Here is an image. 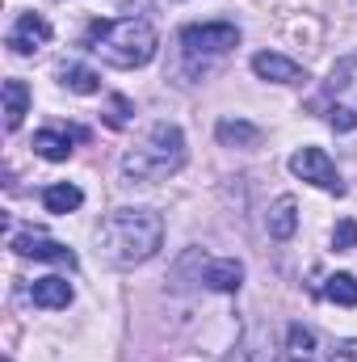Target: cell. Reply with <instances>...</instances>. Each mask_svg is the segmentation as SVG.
<instances>
[{"label":"cell","mask_w":357,"mask_h":362,"mask_svg":"<svg viewBox=\"0 0 357 362\" xmlns=\"http://www.w3.org/2000/svg\"><path fill=\"white\" fill-rule=\"evenodd\" d=\"M202 282H206L210 291H223V295H231V291H240V282H244V266H240L236 257L210 262V266L202 270Z\"/></svg>","instance_id":"8fae6325"},{"label":"cell","mask_w":357,"mask_h":362,"mask_svg":"<svg viewBox=\"0 0 357 362\" xmlns=\"http://www.w3.org/2000/svg\"><path fill=\"white\" fill-rule=\"evenodd\" d=\"M328 122H332L337 131H353L357 114H353V110H345V105H332V110H328Z\"/></svg>","instance_id":"44dd1931"},{"label":"cell","mask_w":357,"mask_h":362,"mask_svg":"<svg viewBox=\"0 0 357 362\" xmlns=\"http://www.w3.org/2000/svg\"><path fill=\"white\" fill-rule=\"evenodd\" d=\"M324 295H328L332 303H341V308H357V278L353 274H332V278L324 282Z\"/></svg>","instance_id":"ac0fdd59"},{"label":"cell","mask_w":357,"mask_h":362,"mask_svg":"<svg viewBox=\"0 0 357 362\" xmlns=\"http://www.w3.org/2000/svg\"><path fill=\"white\" fill-rule=\"evenodd\" d=\"M315 358V333L303 325H290V362H311Z\"/></svg>","instance_id":"d6986e66"},{"label":"cell","mask_w":357,"mask_h":362,"mask_svg":"<svg viewBox=\"0 0 357 362\" xmlns=\"http://www.w3.org/2000/svg\"><path fill=\"white\" fill-rule=\"evenodd\" d=\"M13 253L21 257H34V262H59V266H76V253L59 240H47V236H13Z\"/></svg>","instance_id":"52a82bcc"},{"label":"cell","mask_w":357,"mask_h":362,"mask_svg":"<svg viewBox=\"0 0 357 362\" xmlns=\"http://www.w3.org/2000/svg\"><path fill=\"white\" fill-rule=\"evenodd\" d=\"M181 47L189 55H223L231 47H240V30L231 21H206V25H185L181 30Z\"/></svg>","instance_id":"277c9868"},{"label":"cell","mask_w":357,"mask_h":362,"mask_svg":"<svg viewBox=\"0 0 357 362\" xmlns=\"http://www.w3.org/2000/svg\"><path fill=\"white\" fill-rule=\"evenodd\" d=\"M47 42H51V21H47L42 13H21V17L13 21V30H8L13 55H34V51L47 47Z\"/></svg>","instance_id":"8992f818"},{"label":"cell","mask_w":357,"mask_h":362,"mask_svg":"<svg viewBox=\"0 0 357 362\" xmlns=\"http://www.w3.org/2000/svg\"><path fill=\"white\" fill-rule=\"evenodd\" d=\"M89 47L114 68H143L156 55V30L143 17L97 21L89 30Z\"/></svg>","instance_id":"3957f363"},{"label":"cell","mask_w":357,"mask_h":362,"mask_svg":"<svg viewBox=\"0 0 357 362\" xmlns=\"http://www.w3.org/2000/svg\"><path fill=\"white\" fill-rule=\"evenodd\" d=\"M85 202V194H80V185H72V181H59V185H47L42 189V206L51 211V215H68V211H76Z\"/></svg>","instance_id":"5bb4252c"},{"label":"cell","mask_w":357,"mask_h":362,"mask_svg":"<svg viewBox=\"0 0 357 362\" xmlns=\"http://www.w3.org/2000/svg\"><path fill=\"white\" fill-rule=\"evenodd\" d=\"M332 249H337V253L357 249V219H341V223H337V232H332Z\"/></svg>","instance_id":"ffe728a7"},{"label":"cell","mask_w":357,"mask_h":362,"mask_svg":"<svg viewBox=\"0 0 357 362\" xmlns=\"http://www.w3.org/2000/svg\"><path fill=\"white\" fill-rule=\"evenodd\" d=\"M253 72H257L261 81H273V85H298V81H307V72H303L294 59L277 55V51H257V55H253Z\"/></svg>","instance_id":"ba28073f"},{"label":"cell","mask_w":357,"mask_h":362,"mask_svg":"<svg viewBox=\"0 0 357 362\" xmlns=\"http://www.w3.org/2000/svg\"><path fill=\"white\" fill-rule=\"evenodd\" d=\"M34 152L47 156V160H68L72 156V135H63V131H38L34 135Z\"/></svg>","instance_id":"2e32d148"},{"label":"cell","mask_w":357,"mask_h":362,"mask_svg":"<svg viewBox=\"0 0 357 362\" xmlns=\"http://www.w3.org/2000/svg\"><path fill=\"white\" fill-rule=\"evenodd\" d=\"M25 110H30V89H25V81H4V127L17 131L21 118H25Z\"/></svg>","instance_id":"9a60e30c"},{"label":"cell","mask_w":357,"mask_h":362,"mask_svg":"<svg viewBox=\"0 0 357 362\" xmlns=\"http://www.w3.org/2000/svg\"><path fill=\"white\" fill-rule=\"evenodd\" d=\"M185 165V135L177 122H156L126 156H122V177L126 181H164L181 173Z\"/></svg>","instance_id":"7a4b0ae2"},{"label":"cell","mask_w":357,"mask_h":362,"mask_svg":"<svg viewBox=\"0 0 357 362\" xmlns=\"http://www.w3.org/2000/svg\"><path fill=\"white\" fill-rule=\"evenodd\" d=\"M126 110H131V105H126V97H114V114H109V122H114V127H122V122H126Z\"/></svg>","instance_id":"7402d4cb"},{"label":"cell","mask_w":357,"mask_h":362,"mask_svg":"<svg viewBox=\"0 0 357 362\" xmlns=\"http://www.w3.org/2000/svg\"><path fill=\"white\" fill-rule=\"evenodd\" d=\"M227 362H273V346H269V329L265 325H253V329L236 341V350H231V358Z\"/></svg>","instance_id":"9c48e42d"},{"label":"cell","mask_w":357,"mask_h":362,"mask_svg":"<svg viewBox=\"0 0 357 362\" xmlns=\"http://www.w3.org/2000/svg\"><path fill=\"white\" fill-rule=\"evenodd\" d=\"M30 299L38 308H68L72 303V282L68 278H38L30 286Z\"/></svg>","instance_id":"7c38bea8"},{"label":"cell","mask_w":357,"mask_h":362,"mask_svg":"<svg viewBox=\"0 0 357 362\" xmlns=\"http://www.w3.org/2000/svg\"><path fill=\"white\" fill-rule=\"evenodd\" d=\"M160 240H164V219L147 206L109 211L97 228V253L109 266H139V262L156 257Z\"/></svg>","instance_id":"6da1fadb"},{"label":"cell","mask_w":357,"mask_h":362,"mask_svg":"<svg viewBox=\"0 0 357 362\" xmlns=\"http://www.w3.org/2000/svg\"><path fill=\"white\" fill-rule=\"evenodd\" d=\"M59 81L72 93H97L101 89V76H97L92 68H85V64H63V68H59Z\"/></svg>","instance_id":"e0dca14e"},{"label":"cell","mask_w":357,"mask_h":362,"mask_svg":"<svg viewBox=\"0 0 357 362\" xmlns=\"http://www.w3.org/2000/svg\"><path fill=\"white\" fill-rule=\"evenodd\" d=\"M332 362H357V341H345V346L332 354Z\"/></svg>","instance_id":"603a6c76"},{"label":"cell","mask_w":357,"mask_h":362,"mask_svg":"<svg viewBox=\"0 0 357 362\" xmlns=\"http://www.w3.org/2000/svg\"><path fill=\"white\" fill-rule=\"evenodd\" d=\"M290 173L303 177V181H311V185H320V189L345 194V181H341L337 165H332V156H328L324 148H298V152L290 156Z\"/></svg>","instance_id":"5b68a950"},{"label":"cell","mask_w":357,"mask_h":362,"mask_svg":"<svg viewBox=\"0 0 357 362\" xmlns=\"http://www.w3.org/2000/svg\"><path fill=\"white\" fill-rule=\"evenodd\" d=\"M265 228H269L273 240H290V236H294V228H298V202H294L290 194H282V198L269 206Z\"/></svg>","instance_id":"30bf717a"},{"label":"cell","mask_w":357,"mask_h":362,"mask_svg":"<svg viewBox=\"0 0 357 362\" xmlns=\"http://www.w3.org/2000/svg\"><path fill=\"white\" fill-rule=\"evenodd\" d=\"M214 135H219V144H227V148H257V144H261V127H253V122H244V118H223Z\"/></svg>","instance_id":"4fadbf2b"}]
</instances>
